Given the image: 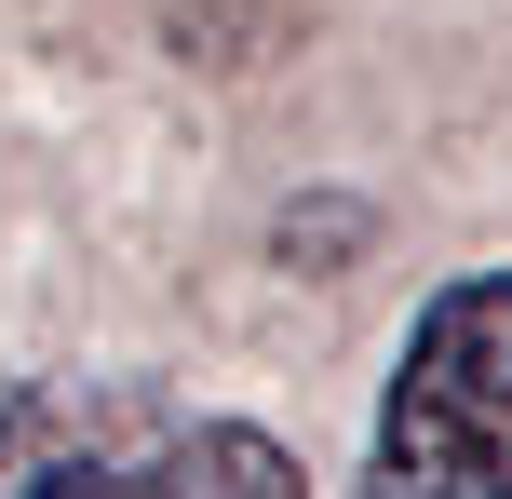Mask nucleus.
<instances>
[{"label": "nucleus", "mask_w": 512, "mask_h": 499, "mask_svg": "<svg viewBox=\"0 0 512 499\" xmlns=\"http://www.w3.org/2000/svg\"><path fill=\"white\" fill-rule=\"evenodd\" d=\"M378 499H512V270L418 311L378 405Z\"/></svg>", "instance_id": "1"}, {"label": "nucleus", "mask_w": 512, "mask_h": 499, "mask_svg": "<svg viewBox=\"0 0 512 499\" xmlns=\"http://www.w3.org/2000/svg\"><path fill=\"white\" fill-rule=\"evenodd\" d=\"M162 499H297V459H283L270 432L216 419V432H176V446H162Z\"/></svg>", "instance_id": "3"}, {"label": "nucleus", "mask_w": 512, "mask_h": 499, "mask_svg": "<svg viewBox=\"0 0 512 499\" xmlns=\"http://www.w3.org/2000/svg\"><path fill=\"white\" fill-rule=\"evenodd\" d=\"M0 499H162V473L95 392H14L0 405Z\"/></svg>", "instance_id": "2"}]
</instances>
